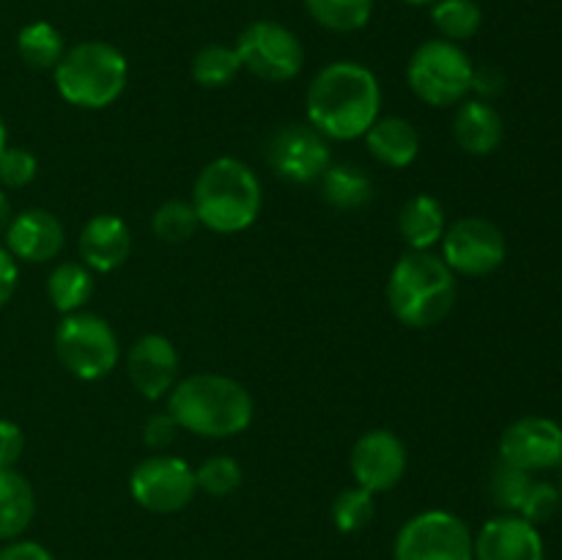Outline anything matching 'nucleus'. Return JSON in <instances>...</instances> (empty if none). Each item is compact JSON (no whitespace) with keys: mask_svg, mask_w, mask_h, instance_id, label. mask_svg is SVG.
Wrapping results in <instances>:
<instances>
[{"mask_svg":"<svg viewBox=\"0 0 562 560\" xmlns=\"http://www.w3.org/2000/svg\"><path fill=\"white\" fill-rule=\"evenodd\" d=\"M307 124L327 141H357L371 130L382 108V86L357 60L327 64L307 86Z\"/></svg>","mask_w":562,"mask_h":560,"instance_id":"nucleus-1","label":"nucleus"},{"mask_svg":"<svg viewBox=\"0 0 562 560\" xmlns=\"http://www.w3.org/2000/svg\"><path fill=\"white\" fill-rule=\"evenodd\" d=\"M168 412L184 432L225 439L250 428L256 404L250 390L236 379L223 373H192L173 384Z\"/></svg>","mask_w":562,"mask_h":560,"instance_id":"nucleus-2","label":"nucleus"},{"mask_svg":"<svg viewBox=\"0 0 562 560\" xmlns=\"http://www.w3.org/2000/svg\"><path fill=\"white\" fill-rule=\"evenodd\" d=\"M459 296L456 272L434 250H406L387 278V305L412 329L437 327Z\"/></svg>","mask_w":562,"mask_h":560,"instance_id":"nucleus-3","label":"nucleus"},{"mask_svg":"<svg viewBox=\"0 0 562 560\" xmlns=\"http://www.w3.org/2000/svg\"><path fill=\"white\" fill-rule=\"evenodd\" d=\"M190 203L203 228L214 234H239L261 214V181L241 159L217 157L198 173Z\"/></svg>","mask_w":562,"mask_h":560,"instance_id":"nucleus-4","label":"nucleus"},{"mask_svg":"<svg viewBox=\"0 0 562 560\" xmlns=\"http://www.w3.org/2000/svg\"><path fill=\"white\" fill-rule=\"evenodd\" d=\"M53 71L60 97L82 110H102L119 102L130 80L124 53L108 42L75 44Z\"/></svg>","mask_w":562,"mask_h":560,"instance_id":"nucleus-5","label":"nucleus"},{"mask_svg":"<svg viewBox=\"0 0 562 560\" xmlns=\"http://www.w3.org/2000/svg\"><path fill=\"white\" fill-rule=\"evenodd\" d=\"M475 64L448 38H428L412 53L406 80L412 93L431 108H453L472 93Z\"/></svg>","mask_w":562,"mask_h":560,"instance_id":"nucleus-6","label":"nucleus"},{"mask_svg":"<svg viewBox=\"0 0 562 560\" xmlns=\"http://www.w3.org/2000/svg\"><path fill=\"white\" fill-rule=\"evenodd\" d=\"M55 355L71 377L97 382L110 377L121 360V346L108 318L77 311L55 327Z\"/></svg>","mask_w":562,"mask_h":560,"instance_id":"nucleus-7","label":"nucleus"},{"mask_svg":"<svg viewBox=\"0 0 562 560\" xmlns=\"http://www.w3.org/2000/svg\"><path fill=\"white\" fill-rule=\"evenodd\" d=\"M393 555L395 560H475V533L450 511H420L395 533Z\"/></svg>","mask_w":562,"mask_h":560,"instance_id":"nucleus-8","label":"nucleus"},{"mask_svg":"<svg viewBox=\"0 0 562 560\" xmlns=\"http://www.w3.org/2000/svg\"><path fill=\"white\" fill-rule=\"evenodd\" d=\"M241 69L263 82L294 80L305 64V49L294 31L274 20H258L241 31L236 42Z\"/></svg>","mask_w":562,"mask_h":560,"instance_id":"nucleus-9","label":"nucleus"},{"mask_svg":"<svg viewBox=\"0 0 562 560\" xmlns=\"http://www.w3.org/2000/svg\"><path fill=\"white\" fill-rule=\"evenodd\" d=\"M195 492V470L181 456H146L130 475L132 500L151 514H176L192 503Z\"/></svg>","mask_w":562,"mask_h":560,"instance_id":"nucleus-10","label":"nucleus"},{"mask_svg":"<svg viewBox=\"0 0 562 560\" xmlns=\"http://www.w3.org/2000/svg\"><path fill=\"white\" fill-rule=\"evenodd\" d=\"M508 256V245L499 231L486 217H461L445 228L442 258L456 275L486 278L497 272Z\"/></svg>","mask_w":562,"mask_h":560,"instance_id":"nucleus-11","label":"nucleus"},{"mask_svg":"<svg viewBox=\"0 0 562 560\" xmlns=\"http://www.w3.org/2000/svg\"><path fill=\"white\" fill-rule=\"evenodd\" d=\"M267 163L291 184H313L333 163L327 137L311 124H285L267 143Z\"/></svg>","mask_w":562,"mask_h":560,"instance_id":"nucleus-12","label":"nucleus"},{"mask_svg":"<svg viewBox=\"0 0 562 560\" xmlns=\"http://www.w3.org/2000/svg\"><path fill=\"white\" fill-rule=\"evenodd\" d=\"M406 445L401 443L398 434L387 428H373L366 432L355 445H351L349 470L357 486L368 489L371 494L390 492L406 475Z\"/></svg>","mask_w":562,"mask_h":560,"instance_id":"nucleus-13","label":"nucleus"},{"mask_svg":"<svg viewBox=\"0 0 562 560\" xmlns=\"http://www.w3.org/2000/svg\"><path fill=\"white\" fill-rule=\"evenodd\" d=\"M499 459L525 472L554 470L562 464V426L543 415L519 417L499 437Z\"/></svg>","mask_w":562,"mask_h":560,"instance_id":"nucleus-14","label":"nucleus"},{"mask_svg":"<svg viewBox=\"0 0 562 560\" xmlns=\"http://www.w3.org/2000/svg\"><path fill=\"white\" fill-rule=\"evenodd\" d=\"M126 373L143 399L159 401L173 390L179 377V355L173 340L159 333L140 335L126 351Z\"/></svg>","mask_w":562,"mask_h":560,"instance_id":"nucleus-15","label":"nucleus"},{"mask_svg":"<svg viewBox=\"0 0 562 560\" xmlns=\"http://www.w3.org/2000/svg\"><path fill=\"white\" fill-rule=\"evenodd\" d=\"M475 560H547V549L532 522L519 514H499L477 530Z\"/></svg>","mask_w":562,"mask_h":560,"instance_id":"nucleus-16","label":"nucleus"},{"mask_svg":"<svg viewBox=\"0 0 562 560\" xmlns=\"http://www.w3.org/2000/svg\"><path fill=\"white\" fill-rule=\"evenodd\" d=\"M64 223L47 209H25L5 225V250L16 261L47 264L64 250Z\"/></svg>","mask_w":562,"mask_h":560,"instance_id":"nucleus-17","label":"nucleus"},{"mask_svg":"<svg viewBox=\"0 0 562 560\" xmlns=\"http://www.w3.org/2000/svg\"><path fill=\"white\" fill-rule=\"evenodd\" d=\"M77 247H80L82 264L91 272H113V269H119L130 258V225L119 214H93L82 225Z\"/></svg>","mask_w":562,"mask_h":560,"instance_id":"nucleus-18","label":"nucleus"},{"mask_svg":"<svg viewBox=\"0 0 562 560\" xmlns=\"http://www.w3.org/2000/svg\"><path fill=\"white\" fill-rule=\"evenodd\" d=\"M503 135V115L492 102H483V99L459 102L453 115V137L461 152L472 154V157H486V154L497 152Z\"/></svg>","mask_w":562,"mask_h":560,"instance_id":"nucleus-19","label":"nucleus"},{"mask_svg":"<svg viewBox=\"0 0 562 560\" xmlns=\"http://www.w3.org/2000/svg\"><path fill=\"white\" fill-rule=\"evenodd\" d=\"M362 137L371 157L395 170L409 168L420 154V132L404 115H379Z\"/></svg>","mask_w":562,"mask_h":560,"instance_id":"nucleus-20","label":"nucleus"},{"mask_svg":"<svg viewBox=\"0 0 562 560\" xmlns=\"http://www.w3.org/2000/svg\"><path fill=\"white\" fill-rule=\"evenodd\" d=\"M36 516V494L16 467H0V541L20 538Z\"/></svg>","mask_w":562,"mask_h":560,"instance_id":"nucleus-21","label":"nucleus"},{"mask_svg":"<svg viewBox=\"0 0 562 560\" xmlns=\"http://www.w3.org/2000/svg\"><path fill=\"white\" fill-rule=\"evenodd\" d=\"M445 228V209L434 195L420 192L401 206L398 231L409 250H434L442 242Z\"/></svg>","mask_w":562,"mask_h":560,"instance_id":"nucleus-22","label":"nucleus"},{"mask_svg":"<svg viewBox=\"0 0 562 560\" xmlns=\"http://www.w3.org/2000/svg\"><path fill=\"white\" fill-rule=\"evenodd\" d=\"M318 190L324 201L340 212L362 209L373 201L371 176L355 163H329V168L318 179Z\"/></svg>","mask_w":562,"mask_h":560,"instance_id":"nucleus-23","label":"nucleus"},{"mask_svg":"<svg viewBox=\"0 0 562 560\" xmlns=\"http://www.w3.org/2000/svg\"><path fill=\"white\" fill-rule=\"evenodd\" d=\"M93 294V275L82 261H60L47 278V296L64 316L82 311Z\"/></svg>","mask_w":562,"mask_h":560,"instance_id":"nucleus-24","label":"nucleus"},{"mask_svg":"<svg viewBox=\"0 0 562 560\" xmlns=\"http://www.w3.org/2000/svg\"><path fill=\"white\" fill-rule=\"evenodd\" d=\"M16 53H20L22 64L31 66V69L49 71L60 64L66 44L55 25H49V22H31L16 36Z\"/></svg>","mask_w":562,"mask_h":560,"instance_id":"nucleus-25","label":"nucleus"},{"mask_svg":"<svg viewBox=\"0 0 562 560\" xmlns=\"http://www.w3.org/2000/svg\"><path fill=\"white\" fill-rule=\"evenodd\" d=\"M307 14L333 33H355L368 25L373 0H305Z\"/></svg>","mask_w":562,"mask_h":560,"instance_id":"nucleus-26","label":"nucleus"},{"mask_svg":"<svg viewBox=\"0 0 562 560\" xmlns=\"http://www.w3.org/2000/svg\"><path fill=\"white\" fill-rule=\"evenodd\" d=\"M431 22L448 42H467L481 31L483 11L475 0H434Z\"/></svg>","mask_w":562,"mask_h":560,"instance_id":"nucleus-27","label":"nucleus"},{"mask_svg":"<svg viewBox=\"0 0 562 560\" xmlns=\"http://www.w3.org/2000/svg\"><path fill=\"white\" fill-rule=\"evenodd\" d=\"M241 71V60L236 47L228 44H206L192 58V80L201 88H225Z\"/></svg>","mask_w":562,"mask_h":560,"instance_id":"nucleus-28","label":"nucleus"},{"mask_svg":"<svg viewBox=\"0 0 562 560\" xmlns=\"http://www.w3.org/2000/svg\"><path fill=\"white\" fill-rule=\"evenodd\" d=\"M532 481H536L532 472H525L519 470V467L499 459L497 464L492 467V475H488V494H492V503L497 505V508H503L505 514H519Z\"/></svg>","mask_w":562,"mask_h":560,"instance_id":"nucleus-29","label":"nucleus"},{"mask_svg":"<svg viewBox=\"0 0 562 560\" xmlns=\"http://www.w3.org/2000/svg\"><path fill=\"white\" fill-rule=\"evenodd\" d=\"M198 214L192 209V203L187 201H165L162 206H157L151 217V231L159 242L165 245H184L195 236L198 231Z\"/></svg>","mask_w":562,"mask_h":560,"instance_id":"nucleus-30","label":"nucleus"},{"mask_svg":"<svg viewBox=\"0 0 562 560\" xmlns=\"http://www.w3.org/2000/svg\"><path fill=\"white\" fill-rule=\"evenodd\" d=\"M376 514V500L368 489L351 486L335 497L333 522L340 533H360L366 530Z\"/></svg>","mask_w":562,"mask_h":560,"instance_id":"nucleus-31","label":"nucleus"},{"mask_svg":"<svg viewBox=\"0 0 562 560\" xmlns=\"http://www.w3.org/2000/svg\"><path fill=\"white\" fill-rule=\"evenodd\" d=\"M195 483L209 497H228L241 483L239 461L231 456H209L195 470Z\"/></svg>","mask_w":562,"mask_h":560,"instance_id":"nucleus-32","label":"nucleus"},{"mask_svg":"<svg viewBox=\"0 0 562 560\" xmlns=\"http://www.w3.org/2000/svg\"><path fill=\"white\" fill-rule=\"evenodd\" d=\"M38 173V159L22 146H5L0 152V184L9 190L27 187Z\"/></svg>","mask_w":562,"mask_h":560,"instance_id":"nucleus-33","label":"nucleus"},{"mask_svg":"<svg viewBox=\"0 0 562 560\" xmlns=\"http://www.w3.org/2000/svg\"><path fill=\"white\" fill-rule=\"evenodd\" d=\"M560 511V489L549 481H532L525 503H521L519 516H525L532 525H543Z\"/></svg>","mask_w":562,"mask_h":560,"instance_id":"nucleus-34","label":"nucleus"},{"mask_svg":"<svg viewBox=\"0 0 562 560\" xmlns=\"http://www.w3.org/2000/svg\"><path fill=\"white\" fill-rule=\"evenodd\" d=\"M179 432V423L173 421V415H170L168 410L157 412V415H151L143 423V443L151 450H159V453H162L165 448H170V445L176 443V434Z\"/></svg>","mask_w":562,"mask_h":560,"instance_id":"nucleus-35","label":"nucleus"},{"mask_svg":"<svg viewBox=\"0 0 562 560\" xmlns=\"http://www.w3.org/2000/svg\"><path fill=\"white\" fill-rule=\"evenodd\" d=\"M25 450V434L20 423L0 417V467H14Z\"/></svg>","mask_w":562,"mask_h":560,"instance_id":"nucleus-36","label":"nucleus"},{"mask_svg":"<svg viewBox=\"0 0 562 560\" xmlns=\"http://www.w3.org/2000/svg\"><path fill=\"white\" fill-rule=\"evenodd\" d=\"M505 88V75L497 66H475V75H472V93H477L475 99L483 102H492L494 97H499Z\"/></svg>","mask_w":562,"mask_h":560,"instance_id":"nucleus-37","label":"nucleus"},{"mask_svg":"<svg viewBox=\"0 0 562 560\" xmlns=\"http://www.w3.org/2000/svg\"><path fill=\"white\" fill-rule=\"evenodd\" d=\"M0 560H55V555L31 538H11L0 547Z\"/></svg>","mask_w":562,"mask_h":560,"instance_id":"nucleus-38","label":"nucleus"},{"mask_svg":"<svg viewBox=\"0 0 562 560\" xmlns=\"http://www.w3.org/2000/svg\"><path fill=\"white\" fill-rule=\"evenodd\" d=\"M16 283H20V267H16V258L5 250V245H0V307L14 296Z\"/></svg>","mask_w":562,"mask_h":560,"instance_id":"nucleus-39","label":"nucleus"},{"mask_svg":"<svg viewBox=\"0 0 562 560\" xmlns=\"http://www.w3.org/2000/svg\"><path fill=\"white\" fill-rule=\"evenodd\" d=\"M9 220H11V203L9 198H5V192L0 190V231H5Z\"/></svg>","mask_w":562,"mask_h":560,"instance_id":"nucleus-40","label":"nucleus"},{"mask_svg":"<svg viewBox=\"0 0 562 560\" xmlns=\"http://www.w3.org/2000/svg\"><path fill=\"white\" fill-rule=\"evenodd\" d=\"M5 148V124H3V115H0V152Z\"/></svg>","mask_w":562,"mask_h":560,"instance_id":"nucleus-41","label":"nucleus"},{"mask_svg":"<svg viewBox=\"0 0 562 560\" xmlns=\"http://www.w3.org/2000/svg\"><path fill=\"white\" fill-rule=\"evenodd\" d=\"M404 3H409V5H428V3H434V0H404Z\"/></svg>","mask_w":562,"mask_h":560,"instance_id":"nucleus-42","label":"nucleus"},{"mask_svg":"<svg viewBox=\"0 0 562 560\" xmlns=\"http://www.w3.org/2000/svg\"><path fill=\"white\" fill-rule=\"evenodd\" d=\"M558 489H560V508H562V481H560V486H558Z\"/></svg>","mask_w":562,"mask_h":560,"instance_id":"nucleus-43","label":"nucleus"}]
</instances>
